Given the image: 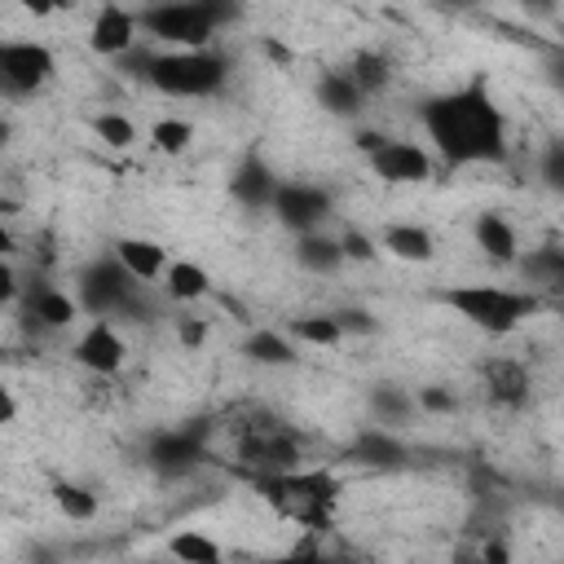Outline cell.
Instances as JSON below:
<instances>
[{
	"label": "cell",
	"instance_id": "6da1fadb",
	"mask_svg": "<svg viewBox=\"0 0 564 564\" xmlns=\"http://www.w3.org/2000/svg\"><path fill=\"white\" fill-rule=\"evenodd\" d=\"M419 119L427 128V141L436 145V154L449 167L507 159V119H502L485 75H471L467 84L427 97Z\"/></svg>",
	"mask_w": 564,
	"mask_h": 564
},
{
	"label": "cell",
	"instance_id": "7a4b0ae2",
	"mask_svg": "<svg viewBox=\"0 0 564 564\" xmlns=\"http://www.w3.org/2000/svg\"><path fill=\"white\" fill-rule=\"evenodd\" d=\"M137 75L163 97H212L229 79V57L220 48H172L141 57Z\"/></svg>",
	"mask_w": 564,
	"mask_h": 564
},
{
	"label": "cell",
	"instance_id": "3957f363",
	"mask_svg": "<svg viewBox=\"0 0 564 564\" xmlns=\"http://www.w3.org/2000/svg\"><path fill=\"white\" fill-rule=\"evenodd\" d=\"M256 489L282 520H295L308 529H326L335 516V502H339V480L330 471H304V467L264 476V480H256Z\"/></svg>",
	"mask_w": 564,
	"mask_h": 564
},
{
	"label": "cell",
	"instance_id": "277c9868",
	"mask_svg": "<svg viewBox=\"0 0 564 564\" xmlns=\"http://www.w3.org/2000/svg\"><path fill=\"white\" fill-rule=\"evenodd\" d=\"M441 300L463 317L471 322L476 330L485 335H511L520 322H529L538 308H542V295L538 291H516V286H449L441 291Z\"/></svg>",
	"mask_w": 564,
	"mask_h": 564
},
{
	"label": "cell",
	"instance_id": "5b68a950",
	"mask_svg": "<svg viewBox=\"0 0 564 564\" xmlns=\"http://www.w3.org/2000/svg\"><path fill=\"white\" fill-rule=\"evenodd\" d=\"M234 18L238 9L216 4V0H167V4H150L137 13V22L154 40L176 44V48H212V35Z\"/></svg>",
	"mask_w": 564,
	"mask_h": 564
},
{
	"label": "cell",
	"instance_id": "8992f818",
	"mask_svg": "<svg viewBox=\"0 0 564 564\" xmlns=\"http://www.w3.org/2000/svg\"><path fill=\"white\" fill-rule=\"evenodd\" d=\"M141 282L119 264V260H93L79 273V308H88L97 322L106 317H123V313H141Z\"/></svg>",
	"mask_w": 564,
	"mask_h": 564
},
{
	"label": "cell",
	"instance_id": "52a82bcc",
	"mask_svg": "<svg viewBox=\"0 0 564 564\" xmlns=\"http://www.w3.org/2000/svg\"><path fill=\"white\" fill-rule=\"evenodd\" d=\"M207 436H212V423L207 419H189V423H176V427H163L145 441V467L163 480H181L189 476L194 467L207 463Z\"/></svg>",
	"mask_w": 564,
	"mask_h": 564
},
{
	"label": "cell",
	"instance_id": "ba28073f",
	"mask_svg": "<svg viewBox=\"0 0 564 564\" xmlns=\"http://www.w3.org/2000/svg\"><path fill=\"white\" fill-rule=\"evenodd\" d=\"M238 463L251 480H264L295 471L304 463V449L282 423H247V432L238 436Z\"/></svg>",
	"mask_w": 564,
	"mask_h": 564
},
{
	"label": "cell",
	"instance_id": "9c48e42d",
	"mask_svg": "<svg viewBox=\"0 0 564 564\" xmlns=\"http://www.w3.org/2000/svg\"><path fill=\"white\" fill-rule=\"evenodd\" d=\"M57 75V57L35 40H0V97L40 93Z\"/></svg>",
	"mask_w": 564,
	"mask_h": 564
},
{
	"label": "cell",
	"instance_id": "30bf717a",
	"mask_svg": "<svg viewBox=\"0 0 564 564\" xmlns=\"http://www.w3.org/2000/svg\"><path fill=\"white\" fill-rule=\"evenodd\" d=\"M273 216L300 234H317L322 220L330 216V194L322 185H308V181H278V194H273Z\"/></svg>",
	"mask_w": 564,
	"mask_h": 564
},
{
	"label": "cell",
	"instance_id": "8fae6325",
	"mask_svg": "<svg viewBox=\"0 0 564 564\" xmlns=\"http://www.w3.org/2000/svg\"><path fill=\"white\" fill-rule=\"evenodd\" d=\"M370 172L379 181H388V185H423V181H432V154L423 145H414V141L388 137L370 154Z\"/></svg>",
	"mask_w": 564,
	"mask_h": 564
},
{
	"label": "cell",
	"instance_id": "7c38bea8",
	"mask_svg": "<svg viewBox=\"0 0 564 564\" xmlns=\"http://www.w3.org/2000/svg\"><path fill=\"white\" fill-rule=\"evenodd\" d=\"M75 361L93 375H115L128 361V344L110 322H93L79 339H75Z\"/></svg>",
	"mask_w": 564,
	"mask_h": 564
},
{
	"label": "cell",
	"instance_id": "4fadbf2b",
	"mask_svg": "<svg viewBox=\"0 0 564 564\" xmlns=\"http://www.w3.org/2000/svg\"><path fill=\"white\" fill-rule=\"evenodd\" d=\"M132 40H137V13H128L123 4H106L88 26V48L101 57H123Z\"/></svg>",
	"mask_w": 564,
	"mask_h": 564
},
{
	"label": "cell",
	"instance_id": "5bb4252c",
	"mask_svg": "<svg viewBox=\"0 0 564 564\" xmlns=\"http://www.w3.org/2000/svg\"><path fill=\"white\" fill-rule=\"evenodd\" d=\"M480 375H485V392H489L494 405L520 410L529 401V370L516 357H489Z\"/></svg>",
	"mask_w": 564,
	"mask_h": 564
},
{
	"label": "cell",
	"instance_id": "9a60e30c",
	"mask_svg": "<svg viewBox=\"0 0 564 564\" xmlns=\"http://www.w3.org/2000/svg\"><path fill=\"white\" fill-rule=\"evenodd\" d=\"M229 194H234L242 207L260 212V207L273 203V194H278V176H273V167H269L260 154H247V159L234 167V176H229Z\"/></svg>",
	"mask_w": 564,
	"mask_h": 564
},
{
	"label": "cell",
	"instance_id": "2e32d148",
	"mask_svg": "<svg viewBox=\"0 0 564 564\" xmlns=\"http://www.w3.org/2000/svg\"><path fill=\"white\" fill-rule=\"evenodd\" d=\"M348 458L361 467H375V471H392V467H405V445L383 427H361L348 441Z\"/></svg>",
	"mask_w": 564,
	"mask_h": 564
},
{
	"label": "cell",
	"instance_id": "e0dca14e",
	"mask_svg": "<svg viewBox=\"0 0 564 564\" xmlns=\"http://www.w3.org/2000/svg\"><path fill=\"white\" fill-rule=\"evenodd\" d=\"M75 317H79L75 295H66L57 286H35L26 300V322L35 330H66V326H75Z\"/></svg>",
	"mask_w": 564,
	"mask_h": 564
},
{
	"label": "cell",
	"instance_id": "ac0fdd59",
	"mask_svg": "<svg viewBox=\"0 0 564 564\" xmlns=\"http://www.w3.org/2000/svg\"><path fill=\"white\" fill-rule=\"evenodd\" d=\"M471 238H476V247H480L494 264H516V260H520V238H516L511 220L498 216V212H480L476 225H471Z\"/></svg>",
	"mask_w": 564,
	"mask_h": 564
},
{
	"label": "cell",
	"instance_id": "d6986e66",
	"mask_svg": "<svg viewBox=\"0 0 564 564\" xmlns=\"http://www.w3.org/2000/svg\"><path fill=\"white\" fill-rule=\"evenodd\" d=\"M115 260L145 286V282H159L163 278V269H167V256H163V247L154 242V238H119L115 242Z\"/></svg>",
	"mask_w": 564,
	"mask_h": 564
},
{
	"label": "cell",
	"instance_id": "ffe728a7",
	"mask_svg": "<svg viewBox=\"0 0 564 564\" xmlns=\"http://www.w3.org/2000/svg\"><path fill=\"white\" fill-rule=\"evenodd\" d=\"M383 247H388V256L410 260V264H427L436 256V238L423 225H388L383 229Z\"/></svg>",
	"mask_w": 564,
	"mask_h": 564
},
{
	"label": "cell",
	"instance_id": "44dd1931",
	"mask_svg": "<svg viewBox=\"0 0 564 564\" xmlns=\"http://www.w3.org/2000/svg\"><path fill=\"white\" fill-rule=\"evenodd\" d=\"M317 106L326 110V115H339V119H352L357 110H361V93H357V84L344 75V70H326L322 79H317Z\"/></svg>",
	"mask_w": 564,
	"mask_h": 564
},
{
	"label": "cell",
	"instance_id": "7402d4cb",
	"mask_svg": "<svg viewBox=\"0 0 564 564\" xmlns=\"http://www.w3.org/2000/svg\"><path fill=\"white\" fill-rule=\"evenodd\" d=\"M370 414H375V423L383 432L388 427H405L414 419V397L401 383H375L370 388Z\"/></svg>",
	"mask_w": 564,
	"mask_h": 564
},
{
	"label": "cell",
	"instance_id": "603a6c76",
	"mask_svg": "<svg viewBox=\"0 0 564 564\" xmlns=\"http://www.w3.org/2000/svg\"><path fill=\"white\" fill-rule=\"evenodd\" d=\"M344 75L357 84L361 97H370V93H383V88H388V79H392V62H388L379 48H357Z\"/></svg>",
	"mask_w": 564,
	"mask_h": 564
},
{
	"label": "cell",
	"instance_id": "cb8c5ba5",
	"mask_svg": "<svg viewBox=\"0 0 564 564\" xmlns=\"http://www.w3.org/2000/svg\"><path fill=\"white\" fill-rule=\"evenodd\" d=\"M295 260L308 269V273H335L344 264V251H339V238L330 234H300L295 238Z\"/></svg>",
	"mask_w": 564,
	"mask_h": 564
},
{
	"label": "cell",
	"instance_id": "d4e9b609",
	"mask_svg": "<svg viewBox=\"0 0 564 564\" xmlns=\"http://www.w3.org/2000/svg\"><path fill=\"white\" fill-rule=\"evenodd\" d=\"M163 291L172 295V300H203L207 291H212V278H207V269L203 264H194V260H167V269H163Z\"/></svg>",
	"mask_w": 564,
	"mask_h": 564
},
{
	"label": "cell",
	"instance_id": "484cf974",
	"mask_svg": "<svg viewBox=\"0 0 564 564\" xmlns=\"http://www.w3.org/2000/svg\"><path fill=\"white\" fill-rule=\"evenodd\" d=\"M242 352L251 361H260V366H291L295 361V348H291V339L282 330H251L242 339Z\"/></svg>",
	"mask_w": 564,
	"mask_h": 564
},
{
	"label": "cell",
	"instance_id": "4316f807",
	"mask_svg": "<svg viewBox=\"0 0 564 564\" xmlns=\"http://www.w3.org/2000/svg\"><path fill=\"white\" fill-rule=\"evenodd\" d=\"M172 560L176 564H225V551L216 538H207L198 529H181L172 538Z\"/></svg>",
	"mask_w": 564,
	"mask_h": 564
},
{
	"label": "cell",
	"instance_id": "83f0119b",
	"mask_svg": "<svg viewBox=\"0 0 564 564\" xmlns=\"http://www.w3.org/2000/svg\"><path fill=\"white\" fill-rule=\"evenodd\" d=\"M286 339H300V344H322V348H330V344H339L344 335H339V326H335V317H330V313H308V317H291V326H286Z\"/></svg>",
	"mask_w": 564,
	"mask_h": 564
},
{
	"label": "cell",
	"instance_id": "f1b7e54d",
	"mask_svg": "<svg viewBox=\"0 0 564 564\" xmlns=\"http://www.w3.org/2000/svg\"><path fill=\"white\" fill-rule=\"evenodd\" d=\"M53 502H57V511L66 520H93L97 516V498L84 485H75V480H57L53 485Z\"/></svg>",
	"mask_w": 564,
	"mask_h": 564
},
{
	"label": "cell",
	"instance_id": "f546056e",
	"mask_svg": "<svg viewBox=\"0 0 564 564\" xmlns=\"http://www.w3.org/2000/svg\"><path fill=\"white\" fill-rule=\"evenodd\" d=\"M150 141H154V150H163V154H185L189 150V141H194V123L189 119H159L154 128H150Z\"/></svg>",
	"mask_w": 564,
	"mask_h": 564
},
{
	"label": "cell",
	"instance_id": "4dcf8cb0",
	"mask_svg": "<svg viewBox=\"0 0 564 564\" xmlns=\"http://www.w3.org/2000/svg\"><path fill=\"white\" fill-rule=\"evenodd\" d=\"M520 264H524V273H529L533 282H546V286H555V282L564 278V251H560V247H538V251H529Z\"/></svg>",
	"mask_w": 564,
	"mask_h": 564
},
{
	"label": "cell",
	"instance_id": "1f68e13d",
	"mask_svg": "<svg viewBox=\"0 0 564 564\" xmlns=\"http://www.w3.org/2000/svg\"><path fill=\"white\" fill-rule=\"evenodd\" d=\"M93 132H97L110 150H128V145L137 141V128H132V119H123V115H97V119H93Z\"/></svg>",
	"mask_w": 564,
	"mask_h": 564
},
{
	"label": "cell",
	"instance_id": "d6a6232c",
	"mask_svg": "<svg viewBox=\"0 0 564 564\" xmlns=\"http://www.w3.org/2000/svg\"><path fill=\"white\" fill-rule=\"evenodd\" d=\"M330 317H335L339 335H375L379 330V317L366 313V308H335Z\"/></svg>",
	"mask_w": 564,
	"mask_h": 564
},
{
	"label": "cell",
	"instance_id": "836d02e7",
	"mask_svg": "<svg viewBox=\"0 0 564 564\" xmlns=\"http://www.w3.org/2000/svg\"><path fill=\"white\" fill-rule=\"evenodd\" d=\"M339 251H344V260H361V264H370V260L379 256L375 238L361 234V229H344V234H339Z\"/></svg>",
	"mask_w": 564,
	"mask_h": 564
},
{
	"label": "cell",
	"instance_id": "e575fe53",
	"mask_svg": "<svg viewBox=\"0 0 564 564\" xmlns=\"http://www.w3.org/2000/svg\"><path fill=\"white\" fill-rule=\"evenodd\" d=\"M458 401H454V392H445V388H423L419 397H414V410H423V414H449Z\"/></svg>",
	"mask_w": 564,
	"mask_h": 564
},
{
	"label": "cell",
	"instance_id": "d590c367",
	"mask_svg": "<svg viewBox=\"0 0 564 564\" xmlns=\"http://www.w3.org/2000/svg\"><path fill=\"white\" fill-rule=\"evenodd\" d=\"M542 176H546V185H551V189H560V185H564V145H560V141H551V145H546V154H542Z\"/></svg>",
	"mask_w": 564,
	"mask_h": 564
},
{
	"label": "cell",
	"instance_id": "8d00e7d4",
	"mask_svg": "<svg viewBox=\"0 0 564 564\" xmlns=\"http://www.w3.org/2000/svg\"><path fill=\"white\" fill-rule=\"evenodd\" d=\"M207 330H212L207 317H176V339H181L185 348H198V344L207 339Z\"/></svg>",
	"mask_w": 564,
	"mask_h": 564
},
{
	"label": "cell",
	"instance_id": "74e56055",
	"mask_svg": "<svg viewBox=\"0 0 564 564\" xmlns=\"http://www.w3.org/2000/svg\"><path fill=\"white\" fill-rule=\"evenodd\" d=\"M476 560H480V564H511V546H507V538H489V542L476 551Z\"/></svg>",
	"mask_w": 564,
	"mask_h": 564
},
{
	"label": "cell",
	"instance_id": "f35d334b",
	"mask_svg": "<svg viewBox=\"0 0 564 564\" xmlns=\"http://www.w3.org/2000/svg\"><path fill=\"white\" fill-rule=\"evenodd\" d=\"M383 141H388V137H383V132H375V128H361V132L352 137V145H357V150H361L366 159H370V154H375V150H379Z\"/></svg>",
	"mask_w": 564,
	"mask_h": 564
},
{
	"label": "cell",
	"instance_id": "ab89813d",
	"mask_svg": "<svg viewBox=\"0 0 564 564\" xmlns=\"http://www.w3.org/2000/svg\"><path fill=\"white\" fill-rule=\"evenodd\" d=\"M13 295H18V273H13V264L0 260V304H13Z\"/></svg>",
	"mask_w": 564,
	"mask_h": 564
},
{
	"label": "cell",
	"instance_id": "60d3db41",
	"mask_svg": "<svg viewBox=\"0 0 564 564\" xmlns=\"http://www.w3.org/2000/svg\"><path fill=\"white\" fill-rule=\"evenodd\" d=\"M13 419H18V397L9 388H0V427L13 423Z\"/></svg>",
	"mask_w": 564,
	"mask_h": 564
},
{
	"label": "cell",
	"instance_id": "b9f144b4",
	"mask_svg": "<svg viewBox=\"0 0 564 564\" xmlns=\"http://www.w3.org/2000/svg\"><path fill=\"white\" fill-rule=\"evenodd\" d=\"M295 564H348V560H335V555H322V551H300V555H291Z\"/></svg>",
	"mask_w": 564,
	"mask_h": 564
},
{
	"label": "cell",
	"instance_id": "7bdbcfd3",
	"mask_svg": "<svg viewBox=\"0 0 564 564\" xmlns=\"http://www.w3.org/2000/svg\"><path fill=\"white\" fill-rule=\"evenodd\" d=\"M264 53H269L273 62H291V48H286V44H273V40H264Z\"/></svg>",
	"mask_w": 564,
	"mask_h": 564
},
{
	"label": "cell",
	"instance_id": "ee69618b",
	"mask_svg": "<svg viewBox=\"0 0 564 564\" xmlns=\"http://www.w3.org/2000/svg\"><path fill=\"white\" fill-rule=\"evenodd\" d=\"M9 141H13V123H9L4 115H0V154L9 150Z\"/></svg>",
	"mask_w": 564,
	"mask_h": 564
},
{
	"label": "cell",
	"instance_id": "f6af8a7d",
	"mask_svg": "<svg viewBox=\"0 0 564 564\" xmlns=\"http://www.w3.org/2000/svg\"><path fill=\"white\" fill-rule=\"evenodd\" d=\"M454 564H480V560H476L471 546H458V551H454Z\"/></svg>",
	"mask_w": 564,
	"mask_h": 564
},
{
	"label": "cell",
	"instance_id": "bcb514c9",
	"mask_svg": "<svg viewBox=\"0 0 564 564\" xmlns=\"http://www.w3.org/2000/svg\"><path fill=\"white\" fill-rule=\"evenodd\" d=\"M9 251H13V234H9V229H4V220H0V260H4Z\"/></svg>",
	"mask_w": 564,
	"mask_h": 564
},
{
	"label": "cell",
	"instance_id": "7dc6e473",
	"mask_svg": "<svg viewBox=\"0 0 564 564\" xmlns=\"http://www.w3.org/2000/svg\"><path fill=\"white\" fill-rule=\"evenodd\" d=\"M31 564H53V555L40 546V551H31Z\"/></svg>",
	"mask_w": 564,
	"mask_h": 564
},
{
	"label": "cell",
	"instance_id": "c3c4849f",
	"mask_svg": "<svg viewBox=\"0 0 564 564\" xmlns=\"http://www.w3.org/2000/svg\"><path fill=\"white\" fill-rule=\"evenodd\" d=\"M264 564H295V560H264Z\"/></svg>",
	"mask_w": 564,
	"mask_h": 564
},
{
	"label": "cell",
	"instance_id": "681fc988",
	"mask_svg": "<svg viewBox=\"0 0 564 564\" xmlns=\"http://www.w3.org/2000/svg\"><path fill=\"white\" fill-rule=\"evenodd\" d=\"M0 361H4V348H0Z\"/></svg>",
	"mask_w": 564,
	"mask_h": 564
}]
</instances>
